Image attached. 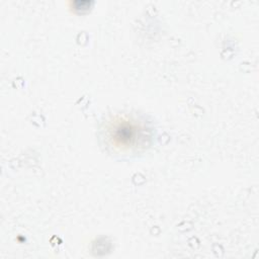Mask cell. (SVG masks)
I'll use <instances>...</instances> for the list:
<instances>
[{
	"label": "cell",
	"instance_id": "cell-1",
	"mask_svg": "<svg viewBox=\"0 0 259 259\" xmlns=\"http://www.w3.org/2000/svg\"><path fill=\"white\" fill-rule=\"evenodd\" d=\"M105 136L110 147L123 153L144 147L149 139L148 130L126 115L113 117L106 126Z\"/></svg>",
	"mask_w": 259,
	"mask_h": 259
}]
</instances>
